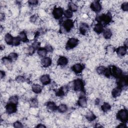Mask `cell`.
<instances>
[{
	"label": "cell",
	"instance_id": "obj_1",
	"mask_svg": "<svg viewBox=\"0 0 128 128\" xmlns=\"http://www.w3.org/2000/svg\"><path fill=\"white\" fill-rule=\"evenodd\" d=\"M84 88V84L80 79H76L73 82V88L75 91H82Z\"/></svg>",
	"mask_w": 128,
	"mask_h": 128
},
{
	"label": "cell",
	"instance_id": "obj_2",
	"mask_svg": "<svg viewBox=\"0 0 128 128\" xmlns=\"http://www.w3.org/2000/svg\"><path fill=\"white\" fill-rule=\"evenodd\" d=\"M117 118L120 121L125 122L127 121L128 118V111L126 109H122L117 113Z\"/></svg>",
	"mask_w": 128,
	"mask_h": 128
},
{
	"label": "cell",
	"instance_id": "obj_3",
	"mask_svg": "<svg viewBox=\"0 0 128 128\" xmlns=\"http://www.w3.org/2000/svg\"><path fill=\"white\" fill-rule=\"evenodd\" d=\"M64 14V10L62 8L60 7H55L52 10V15L55 19L60 18Z\"/></svg>",
	"mask_w": 128,
	"mask_h": 128
},
{
	"label": "cell",
	"instance_id": "obj_4",
	"mask_svg": "<svg viewBox=\"0 0 128 128\" xmlns=\"http://www.w3.org/2000/svg\"><path fill=\"white\" fill-rule=\"evenodd\" d=\"M78 40L74 38H70L67 41L66 48L68 49H72L75 48L78 44Z\"/></svg>",
	"mask_w": 128,
	"mask_h": 128
},
{
	"label": "cell",
	"instance_id": "obj_5",
	"mask_svg": "<svg viewBox=\"0 0 128 128\" xmlns=\"http://www.w3.org/2000/svg\"><path fill=\"white\" fill-rule=\"evenodd\" d=\"M90 8L94 12H100L102 8V5L99 1H94L90 4Z\"/></svg>",
	"mask_w": 128,
	"mask_h": 128
},
{
	"label": "cell",
	"instance_id": "obj_6",
	"mask_svg": "<svg viewBox=\"0 0 128 128\" xmlns=\"http://www.w3.org/2000/svg\"><path fill=\"white\" fill-rule=\"evenodd\" d=\"M74 26V21L71 19H67L64 22L63 28H64L66 31L68 32L73 28Z\"/></svg>",
	"mask_w": 128,
	"mask_h": 128
},
{
	"label": "cell",
	"instance_id": "obj_7",
	"mask_svg": "<svg viewBox=\"0 0 128 128\" xmlns=\"http://www.w3.org/2000/svg\"><path fill=\"white\" fill-rule=\"evenodd\" d=\"M16 104L12 103L8 104L6 106V111L8 114H12L16 112Z\"/></svg>",
	"mask_w": 128,
	"mask_h": 128
},
{
	"label": "cell",
	"instance_id": "obj_8",
	"mask_svg": "<svg viewBox=\"0 0 128 128\" xmlns=\"http://www.w3.org/2000/svg\"><path fill=\"white\" fill-rule=\"evenodd\" d=\"M89 26L85 22H81L79 26V30L81 34L84 35L88 31Z\"/></svg>",
	"mask_w": 128,
	"mask_h": 128
},
{
	"label": "cell",
	"instance_id": "obj_9",
	"mask_svg": "<svg viewBox=\"0 0 128 128\" xmlns=\"http://www.w3.org/2000/svg\"><path fill=\"white\" fill-rule=\"evenodd\" d=\"M52 64V59L48 56H45L42 58L41 60V64L44 68H48Z\"/></svg>",
	"mask_w": 128,
	"mask_h": 128
},
{
	"label": "cell",
	"instance_id": "obj_10",
	"mask_svg": "<svg viewBox=\"0 0 128 128\" xmlns=\"http://www.w3.org/2000/svg\"><path fill=\"white\" fill-rule=\"evenodd\" d=\"M84 69L83 65L80 63H77L74 64L72 66V71L76 74H80L82 72Z\"/></svg>",
	"mask_w": 128,
	"mask_h": 128
},
{
	"label": "cell",
	"instance_id": "obj_11",
	"mask_svg": "<svg viewBox=\"0 0 128 128\" xmlns=\"http://www.w3.org/2000/svg\"><path fill=\"white\" fill-rule=\"evenodd\" d=\"M40 82L44 85H47L50 82V78L48 74H43L42 75L40 78Z\"/></svg>",
	"mask_w": 128,
	"mask_h": 128
},
{
	"label": "cell",
	"instance_id": "obj_12",
	"mask_svg": "<svg viewBox=\"0 0 128 128\" xmlns=\"http://www.w3.org/2000/svg\"><path fill=\"white\" fill-rule=\"evenodd\" d=\"M78 104L81 108H86L87 106V100L86 98L84 96H80L78 100Z\"/></svg>",
	"mask_w": 128,
	"mask_h": 128
},
{
	"label": "cell",
	"instance_id": "obj_13",
	"mask_svg": "<svg viewBox=\"0 0 128 128\" xmlns=\"http://www.w3.org/2000/svg\"><path fill=\"white\" fill-rule=\"evenodd\" d=\"M122 93V88L118 86L112 89V96L114 98H117L119 97Z\"/></svg>",
	"mask_w": 128,
	"mask_h": 128
},
{
	"label": "cell",
	"instance_id": "obj_14",
	"mask_svg": "<svg viewBox=\"0 0 128 128\" xmlns=\"http://www.w3.org/2000/svg\"><path fill=\"white\" fill-rule=\"evenodd\" d=\"M68 63V58L64 56H60L57 60V64L60 66H65Z\"/></svg>",
	"mask_w": 128,
	"mask_h": 128
},
{
	"label": "cell",
	"instance_id": "obj_15",
	"mask_svg": "<svg viewBox=\"0 0 128 128\" xmlns=\"http://www.w3.org/2000/svg\"><path fill=\"white\" fill-rule=\"evenodd\" d=\"M104 30V26L102 25L100 23L96 24L94 25V32L98 34H100Z\"/></svg>",
	"mask_w": 128,
	"mask_h": 128
},
{
	"label": "cell",
	"instance_id": "obj_16",
	"mask_svg": "<svg viewBox=\"0 0 128 128\" xmlns=\"http://www.w3.org/2000/svg\"><path fill=\"white\" fill-rule=\"evenodd\" d=\"M32 91L34 93L38 94H40L42 92V86L40 85L36 84H34L32 86Z\"/></svg>",
	"mask_w": 128,
	"mask_h": 128
},
{
	"label": "cell",
	"instance_id": "obj_17",
	"mask_svg": "<svg viewBox=\"0 0 128 128\" xmlns=\"http://www.w3.org/2000/svg\"><path fill=\"white\" fill-rule=\"evenodd\" d=\"M14 37L9 33H7L5 34L4 40L5 42L8 45H12Z\"/></svg>",
	"mask_w": 128,
	"mask_h": 128
},
{
	"label": "cell",
	"instance_id": "obj_18",
	"mask_svg": "<svg viewBox=\"0 0 128 128\" xmlns=\"http://www.w3.org/2000/svg\"><path fill=\"white\" fill-rule=\"evenodd\" d=\"M116 53L120 56H124L126 54V48L124 46H119L116 49Z\"/></svg>",
	"mask_w": 128,
	"mask_h": 128
},
{
	"label": "cell",
	"instance_id": "obj_19",
	"mask_svg": "<svg viewBox=\"0 0 128 128\" xmlns=\"http://www.w3.org/2000/svg\"><path fill=\"white\" fill-rule=\"evenodd\" d=\"M37 53H38V56L44 58V57L46 56L48 54V52L45 48H40L38 50Z\"/></svg>",
	"mask_w": 128,
	"mask_h": 128
},
{
	"label": "cell",
	"instance_id": "obj_20",
	"mask_svg": "<svg viewBox=\"0 0 128 128\" xmlns=\"http://www.w3.org/2000/svg\"><path fill=\"white\" fill-rule=\"evenodd\" d=\"M46 108L50 111H54L57 109V106L56 104L53 102H48L46 104Z\"/></svg>",
	"mask_w": 128,
	"mask_h": 128
},
{
	"label": "cell",
	"instance_id": "obj_21",
	"mask_svg": "<svg viewBox=\"0 0 128 128\" xmlns=\"http://www.w3.org/2000/svg\"><path fill=\"white\" fill-rule=\"evenodd\" d=\"M102 35L104 38L109 39L112 36V33L110 29H106L104 30L102 32Z\"/></svg>",
	"mask_w": 128,
	"mask_h": 128
},
{
	"label": "cell",
	"instance_id": "obj_22",
	"mask_svg": "<svg viewBox=\"0 0 128 128\" xmlns=\"http://www.w3.org/2000/svg\"><path fill=\"white\" fill-rule=\"evenodd\" d=\"M86 118L88 121H93L96 118V115L92 112H86Z\"/></svg>",
	"mask_w": 128,
	"mask_h": 128
},
{
	"label": "cell",
	"instance_id": "obj_23",
	"mask_svg": "<svg viewBox=\"0 0 128 128\" xmlns=\"http://www.w3.org/2000/svg\"><path fill=\"white\" fill-rule=\"evenodd\" d=\"M68 10H70L72 12H76L78 10V6L73 2H70L68 4Z\"/></svg>",
	"mask_w": 128,
	"mask_h": 128
},
{
	"label": "cell",
	"instance_id": "obj_24",
	"mask_svg": "<svg viewBox=\"0 0 128 128\" xmlns=\"http://www.w3.org/2000/svg\"><path fill=\"white\" fill-rule=\"evenodd\" d=\"M111 108L110 104L106 102H104L101 106V110L103 112H106L109 111Z\"/></svg>",
	"mask_w": 128,
	"mask_h": 128
},
{
	"label": "cell",
	"instance_id": "obj_25",
	"mask_svg": "<svg viewBox=\"0 0 128 128\" xmlns=\"http://www.w3.org/2000/svg\"><path fill=\"white\" fill-rule=\"evenodd\" d=\"M18 36L20 38L21 40V41H22L23 42H26L28 41L27 34L26 33V32H24V31L20 32L18 34Z\"/></svg>",
	"mask_w": 128,
	"mask_h": 128
},
{
	"label": "cell",
	"instance_id": "obj_26",
	"mask_svg": "<svg viewBox=\"0 0 128 128\" xmlns=\"http://www.w3.org/2000/svg\"><path fill=\"white\" fill-rule=\"evenodd\" d=\"M35 50H36L35 48L32 46H29L28 47L25 48L24 52L26 54L32 55V54H34Z\"/></svg>",
	"mask_w": 128,
	"mask_h": 128
},
{
	"label": "cell",
	"instance_id": "obj_27",
	"mask_svg": "<svg viewBox=\"0 0 128 128\" xmlns=\"http://www.w3.org/2000/svg\"><path fill=\"white\" fill-rule=\"evenodd\" d=\"M57 109L60 112L64 113L68 110V106L66 104H60L57 107Z\"/></svg>",
	"mask_w": 128,
	"mask_h": 128
},
{
	"label": "cell",
	"instance_id": "obj_28",
	"mask_svg": "<svg viewBox=\"0 0 128 128\" xmlns=\"http://www.w3.org/2000/svg\"><path fill=\"white\" fill-rule=\"evenodd\" d=\"M2 62L3 64L8 68H9V66H10V64L12 63V61L10 60V59L6 56L3 57L2 58Z\"/></svg>",
	"mask_w": 128,
	"mask_h": 128
},
{
	"label": "cell",
	"instance_id": "obj_29",
	"mask_svg": "<svg viewBox=\"0 0 128 128\" xmlns=\"http://www.w3.org/2000/svg\"><path fill=\"white\" fill-rule=\"evenodd\" d=\"M9 102L10 103H12L14 104H17L18 102V96L16 95L11 96L9 98Z\"/></svg>",
	"mask_w": 128,
	"mask_h": 128
},
{
	"label": "cell",
	"instance_id": "obj_30",
	"mask_svg": "<svg viewBox=\"0 0 128 128\" xmlns=\"http://www.w3.org/2000/svg\"><path fill=\"white\" fill-rule=\"evenodd\" d=\"M18 57V54L14 52H10L8 56V58L10 59V60L12 62L14 61H15L17 60Z\"/></svg>",
	"mask_w": 128,
	"mask_h": 128
},
{
	"label": "cell",
	"instance_id": "obj_31",
	"mask_svg": "<svg viewBox=\"0 0 128 128\" xmlns=\"http://www.w3.org/2000/svg\"><path fill=\"white\" fill-rule=\"evenodd\" d=\"M64 16L68 19H70L73 16V12L69 10H66L64 11Z\"/></svg>",
	"mask_w": 128,
	"mask_h": 128
},
{
	"label": "cell",
	"instance_id": "obj_32",
	"mask_svg": "<svg viewBox=\"0 0 128 128\" xmlns=\"http://www.w3.org/2000/svg\"><path fill=\"white\" fill-rule=\"evenodd\" d=\"M106 68L103 66H99L97 68L96 70L97 73L98 74H104L105 70H106Z\"/></svg>",
	"mask_w": 128,
	"mask_h": 128
},
{
	"label": "cell",
	"instance_id": "obj_33",
	"mask_svg": "<svg viewBox=\"0 0 128 128\" xmlns=\"http://www.w3.org/2000/svg\"><path fill=\"white\" fill-rule=\"evenodd\" d=\"M20 42H21V40H20V38L18 36L16 37H14L13 39L12 45L14 46H18L20 44Z\"/></svg>",
	"mask_w": 128,
	"mask_h": 128
},
{
	"label": "cell",
	"instance_id": "obj_34",
	"mask_svg": "<svg viewBox=\"0 0 128 128\" xmlns=\"http://www.w3.org/2000/svg\"><path fill=\"white\" fill-rule=\"evenodd\" d=\"M16 80L18 83H22L25 81V78L22 76H18L16 78Z\"/></svg>",
	"mask_w": 128,
	"mask_h": 128
},
{
	"label": "cell",
	"instance_id": "obj_35",
	"mask_svg": "<svg viewBox=\"0 0 128 128\" xmlns=\"http://www.w3.org/2000/svg\"><path fill=\"white\" fill-rule=\"evenodd\" d=\"M121 9L124 12H127L128 10V2H124L121 4Z\"/></svg>",
	"mask_w": 128,
	"mask_h": 128
},
{
	"label": "cell",
	"instance_id": "obj_36",
	"mask_svg": "<svg viewBox=\"0 0 128 128\" xmlns=\"http://www.w3.org/2000/svg\"><path fill=\"white\" fill-rule=\"evenodd\" d=\"M106 52H108V54H112L114 52V48L111 46V45H109L106 48Z\"/></svg>",
	"mask_w": 128,
	"mask_h": 128
},
{
	"label": "cell",
	"instance_id": "obj_37",
	"mask_svg": "<svg viewBox=\"0 0 128 128\" xmlns=\"http://www.w3.org/2000/svg\"><path fill=\"white\" fill-rule=\"evenodd\" d=\"M13 126L14 128H21L23 127L22 124L20 122L18 121L14 122L13 124Z\"/></svg>",
	"mask_w": 128,
	"mask_h": 128
},
{
	"label": "cell",
	"instance_id": "obj_38",
	"mask_svg": "<svg viewBox=\"0 0 128 128\" xmlns=\"http://www.w3.org/2000/svg\"><path fill=\"white\" fill-rule=\"evenodd\" d=\"M30 104H31L32 107H34V108L36 107L38 104V102L36 98L32 99V100H31V102H30Z\"/></svg>",
	"mask_w": 128,
	"mask_h": 128
},
{
	"label": "cell",
	"instance_id": "obj_39",
	"mask_svg": "<svg viewBox=\"0 0 128 128\" xmlns=\"http://www.w3.org/2000/svg\"><path fill=\"white\" fill-rule=\"evenodd\" d=\"M28 3L30 6H34L38 4V1L36 0H30L28 1Z\"/></svg>",
	"mask_w": 128,
	"mask_h": 128
},
{
	"label": "cell",
	"instance_id": "obj_40",
	"mask_svg": "<svg viewBox=\"0 0 128 128\" xmlns=\"http://www.w3.org/2000/svg\"><path fill=\"white\" fill-rule=\"evenodd\" d=\"M37 20H38V16L36 14L32 15V16H30V20L32 22H34Z\"/></svg>",
	"mask_w": 128,
	"mask_h": 128
},
{
	"label": "cell",
	"instance_id": "obj_41",
	"mask_svg": "<svg viewBox=\"0 0 128 128\" xmlns=\"http://www.w3.org/2000/svg\"><path fill=\"white\" fill-rule=\"evenodd\" d=\"M45 48L46 50L48 52H52V50H53L52 48L50 46H46L45 47Z\"/></svg>",
	"mask_w": 128,
	"mask_h": 128
},
{
	"label": "cell",
	"instance_id": "obj_42",
	"mask_svg": "<svg viewBox=\"0 0 128 128\" xmlns=\"http://www.w3.org/2000/svg\"><path fill=\"white\" fill-rule=\"evenodd\" d=\"M6 75V74H5V72L3 70H1L0 72V78L2 79Z\"/></svg>",
	"mask_w": 128,
	"mask_h": 128
},
{
	"label": "cell",
	"instance_id": "obj_43",
	"mask_svg": "<svg viewBox=\"0 0 128 128\" xmlns=\"http://www.w3.org/2000/svg\"><path fill=\"white\" fill-rule=\"evenodd\" d=\"M117 127L118 128H127V126L126 125V124H120L118 126H117Z\"/></svg>",
	"mask_w": 128,
	"mask_h": 128
},
{
	"label": "cell",
	"instance_id": "obj_44",
	"mask_svg": "<svg viewBox=\"0 0 128 128\" xmlns=\"http://www.w3.org/2000/svg\"><path fill=\"white\" fill-rule=\"evenodd\" d=\"M36 128H46V126L44 125V124H38V125L37 126H36Z\"/></svg>",
	"mask_w": 128,
	"mask_h": 128
},
{
	"label": "cell",
	"instance_id": "obj_45",
	"mask_svg": "<svg viewBox=\"0 0 128 128\" xmlns=\"http://www.w3.org/2000/svg\"><path fill=\"white\" fill-rule=\"evenodd\" d=\"M0 18L1 21H2L3 20H4V14H3V13L0 14Z\"/></svg>",
	"mask_w": 128,
	"mask_h": 128
}]
</instances>
